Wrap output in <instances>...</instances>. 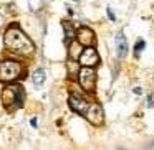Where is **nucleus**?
I'll use <instances>...</instances> for the list:
<instances>
[{"instance_id":"nucleus-3","label":"nucleus","mask_w":154,"mask_h":150,"mask_svg":"<svg viewBox=\"0 0 154 150\" xmlns=\"http://www.w3.org/2000/svg\"><path fill=\"white\" fill-rule=\"evenodd\" d=\"M22 73H23V66L18 61L15 60L0 61V83L10 84L12 81H17L18 78H22Z\"/></svg>"},{"instance_id":"nucleus-7","label":"nucleus","mask_w":154,"mask_h":150,"mask_svg":"<svg viewBox=\"0 0 154 150\" xmlns=\"http://www.w3.org/2000/svg\"><path fill=\"white\" fill-rule=\"evenodd\" d=\"M68 104H70V109L73 110V112L80 114V116H85L88 106H90V102H88L83 96H80V94H71V96L68 97Z\"/></svg>"},{"instance_id":"nucleus-14","label":"nucleus","mask_w":154,"mask_h":150,"mask_svg":"<svg viewBox=\"0 0 154 150\" xmlns=\"http://www.w3.org/2000/svg\"><path fill=\"white\" fill-rule=\"evenodd\" d=\"M40 7H42V0H30V8L33 12H37Z\"/></svg>"},{"instance_id":"nucleus-19","label":"nucleus","mask_w":154,"mask_h":150,"mask_svg":"<svg viewBox=\"0 0 154 150\" xmlns=\"http://www.w3.org/2000/svg\"><path fill=\"white\" fill-rule=\"evenodd\" d=\"M73 2H80V0H73Z\"/></svg>"},{"instance_id":"nucleus-13","label":"nucleus","mask_w":154,"mask_h":150,"mask_svg":"<svg viewBox=\"0 0 154 150\" xmlns=\"http://www.w3.org/2000/svg\"><path fill=\"white\" fill-rule=\"evenodd\" d=\"M146 48V41L143 40V38H139V40L136 41V45H134V56L136 58H139V54H141V51Z\"/></svg>"},{"instance_id":"nucleus-5","label":"nucleus","mask_w":154,"mask_h":150,"mask_svg":"<svg viewBox=\"0 0 154 150\" xmlns=\"http://www.w3.org/2000/svg\"><path fill=\"white\" fill-rule=\"evenodd\" d=\"M85 117L86 120L91 124V125H101L104 122V110L101 107V104L98 102H91L88 106L86 112H85Z\"/></svg>"},{"instance_id":"nucleus-6","label":"nucleus","mask_w":154,"mask_h":150,"mask_svg":"<svg viewBox=\"0 0 154 150\" xmlns=\"http://www.w3.org/2000/svg\"><path fill=\"white\" fill-rule=\"evenodd\" d=\"M78 63H81V66H86V68H94L100 63V54H98V51L93 46H86L81 51Z\"/></svg>"},{"instance_id":"nucleus-11","label":"nucleus","mask_w":154,"mask_h":150,"mask_svg":"<svg viewBox=\"0 0 154 150\" xmlns=\"http://www.w3.org/2000/svg\"><path fill=\"white\" fill-rule=\"evenodd\" d=\"M45 81H47V73H45L43 68L35 69L33 74H32V83H33V86L35 87H42L45 84Z\"/></svg>"},{"instance_id":"nucleus-4","label":"nucleus","mask_w":154,"mask_h":150,"mask_svg":"<svg viewBox=\"0 0 154 150\" xmlns=\"http://www.w3.org/2000/svg\"><path fill=\"white\" fill-rule=\"evenodd\" d=\"M78 83L86 93H93L94 86H96V71L93 68L83 66L78 71Z\"/></svg>"},{"instance_id":"nucleus-1","label":"nucleus","mask_w":154,"mask_h":150,"mask_svg":"<svg viewBox=\"0 0 154 150\" xmlns=\"http://www.w3.org/2000/svg\"><path fill=\"white\" fill-rule=\"evenodd\" d=\"M4 43L7 46L8 51L15 54H20V56H27V54H32L35 50L32 40L17 27V25H12V27L7 28L4 35Z\"/></svg>"},{"instance_id":"nucleus-16","label":"nucleus","mask_w":154,"mask_h":150,"mask_svg":"<svg viewBox=\"0 0 154 150\" xmlns=\"http://www.w3.org/2000/svg\"><path fill=\"white\" fill-rule=\"evenodd\" d=\"M134 93H136V94H143V91H141V87H134Z\"/></svg>"},{"instance_id":"nucleus-12","label":"nucleus","mask_w":154,"mask_h":150,"mask_svg":"<svg viewBox=\"0 0 154 150\" xmlns=\"http://www.w3.org/2000/svg\"><path fill=\"white\" fill-rule=\"evenodd\" d=\"M63 28H65V37H66L68 41L75 40V37H76V30H73V27H71L68 22H65L63 23Z\"/></svg>"},{"instance_id":"nucleus-15","label":"nucleus","mask_w":154,"mask_h":150,"mask_svg":"<svg viewBox=\"0 0 154 150\" xmlns=\"http://www.w3.org/2000/svg\"><path fill=\"white\" fill-rule=\"evenodd\" d=\"M106 13H108V18H109L111 22H114V20H116V17H114V12L111 10V7H108V8H106Z\"/></svg>"},{"instance_id":"nucleus-8","label":"nucleus","mask_w":154,"mask_h":150,"mask_svg":"<svg viewBox=\"0 0 154 150\" xmlns=\"http://www.w3.org/2000/svg\"><path fill=\"white\" fill-rule=\"evenodd\" d=\"M75 40L81 45V46H93L94 43V31L88 27H80L76 30V37Z\"/></svg>"},{"instance_id":"nucleus-2","label":"nucleus","mask_w":154,"mask_h":150,"mask_svg":"<svg viewBox=\"0 0 154 150\" xmlns=\"http://www.w3.org/2000/svg\"><path fill=\"white\" fill-rule=\"evenodd\" d=\"M2 102L8 110L18 109L23 102V89L20 84H7L2 91Z\"/></svg>"},{"instance_id":"nucleus-17","label":"nucleus","mask_w":154,"mask_h":150,"mask_svg":"<svg viewBox=\"0 0 154 150\" xmlns=\"http://www.w3.org/2000/svg\"><path fill=\"white\" fill-rule=\"evenodd\" d=\"M32 127H37V119H35V117L32 119Z\"/></svg>"},{"instance_id":"nucleus-9","label":"nucleus","mask_w":154,"mask_h":150,"mask_svg":"<svg viewBox=\"0 0 154 150\" xmlns=\"http://www.w3.org/2000/svg\"><path fill=\"white\" fill-rule=\"evenodd\" d=\"M114 41H116V54L118 58H124L128 54V40L124 37L123 31H118L116 37H114Z\"/></svg>"},{"instance_id":"nucleus-18","label":"nucleus","mask_w":154,"mask_h":150,"mask_svg":"<svg viewBox=\"0 0 154 150\" xmlns=\"http://www.w3.org/2000/svg\"><path fill=\"white\" fill-rule=\"evenodd\" d=\"M2 22H4V17H2V13H0V25H2Z\"/></svg>"},{"instance_id":"nucleus-10","label":"nucleus","mask_w":154,"mask_h":150,"mask_svg":"<svg viewBox=\"0 0 154 150\" xmlns=\"http://www.w3.org/2000/svg\"><path fill=\"white\" fill-rule=\"evenodd\" d=\"M81 51H83V46H81L76 40H71L70 43H68V56H70L71 61H78Z\"/></svg>"}]
</instances>
